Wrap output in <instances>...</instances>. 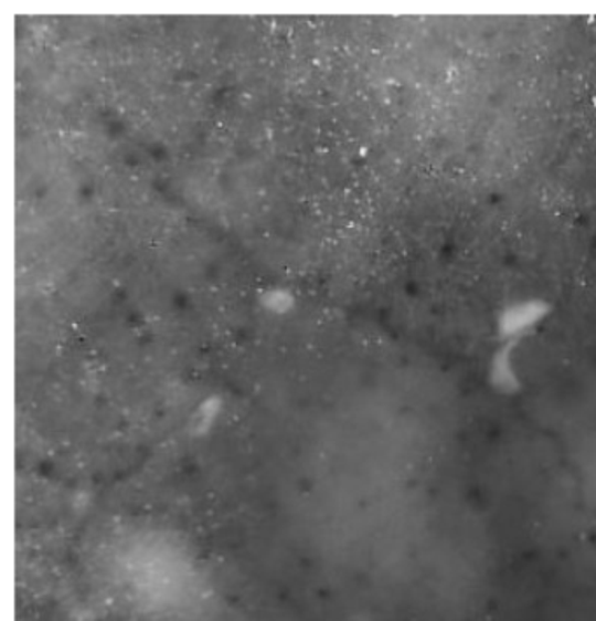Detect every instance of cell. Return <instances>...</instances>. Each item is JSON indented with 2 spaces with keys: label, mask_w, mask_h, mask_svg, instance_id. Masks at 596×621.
I'll list each match as a JSON object with an SVG mask.
<instances>
[{
  "label": "cell",
  "mask_w": 596,
  "mask_h": 621,
  "mask_svg": "<svg viewBox=\"0 0 596 621\" xmlns=\"http://www.w3.org/2000/svg\"><path fill=\"white\" fill-rule=\"evenodd\" d=\"M546 315V307L538 302L520 303V305L509 307L508 310L500 314L499 323H497L499 336L512 347L523 336L530 335L533 329L538 328Z\"/></svg>",
  "instance_id": "6da1fadb"
},
{
  "label": "cell",
  "mask_w": 596,
  "mask_h": 621,
  "mask_svg": "<svg viewBox=\"0 0 596 621\" xmlns=\"http://www.w3.org/2000/svg\"><path fill=\"white\" fill-rule=\"evenodd\" d=\"M511 350V345H508L504 350H500L493 357V365H491V386L502 394H514L520 389V378H518L517 368L512 366Z\"/></svg>",
  "instance_id": "7a4b0ae2"
}]
</instances>
